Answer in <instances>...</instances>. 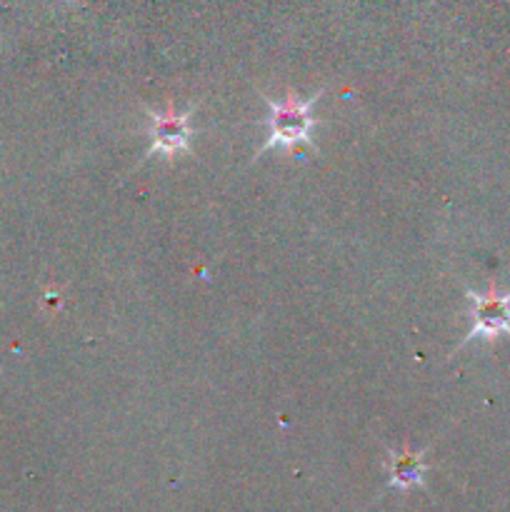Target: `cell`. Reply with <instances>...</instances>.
<instances>
[{
    "label": "cell",
    "instance_id": "obj_4",
    "mask_svg": "<svg viewBox=\"0 0 510 512\" xmlns=\"http://www.w3.org/2000/svg\"><path fill=\"white\" fill-rule=\"evenodd\" d=\"M388 475H390V485L398 490H410L415 488V485H423V478H425L423 453H413V450H390Z\"/></svg>",
    "mask_w": 510,
    "mask_h": 512
},
{
    "label": "cell",
    "instance_id": "obj_1",
    "mask_svg": "<svg viewBox=\"0 0 510 512\" xmlns=\"http://www.w3.org/2000/svg\"><path fill=\"white\" fill-rule=\"evenodd\" d=\"M323 95V90L313 95L308 100H298L295 95H288L285 100L275 103L273 98H265L268 103V143L263 145V150L270 148H290V145L300 143V140L310 138V130H313L315 120L310 118V110L318 103V98ZM260 150V153H263Z\"/></svg>",
    "mask_w": 510,
    "mask_h": 512
},
{
    "label": "cell",
    "instance_id": "obj_3",
    "mask_svg": "<svg viewBox=\"0 0 510 512\" xmlns=\"http://www.w3.org/2000/svg\"><path fill=\"white\" fill-rule=\"evenodd\" d=\"M150 150L148 155H175L188 148L190 143V110L175 113L173 108L165 113L150 110Z\"/></svg>",
    "mask_w": 510,
    "mask_h": 512
},
{
    "label": "cell",
    "instance_id": "obj_2",
    "mask_svg": "<svg viewBox=\"0 0 510 512\" xmlns=\"http://www.w3.org/2000/svg\"><path fill=\"white\" fill-rule=\"evenodd\" d=\"M470 295V330L455 350L463 345L473 343V340H493L498 335H510V290L508 293H498V290H488V293H473Z\"/></svg>",
    "mask_w": 510,
    "mask_h": 512
}]
</instances>
